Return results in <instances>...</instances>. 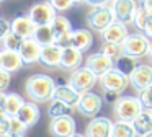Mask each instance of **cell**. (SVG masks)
<instances>
[{"mask_svg":"<svg viewBox=\"0 0 152 137\" xmlns=\"http://www.w3.org/2000/svg\"><path fill=\"white\" fill-rule=\"evenodd\" d=\"M100 52H103L105 55H108L111 60H116L119 55L123 54V47L121 44H113V42H103Z\"/></svg>","mask_w":152,"mask_h":137,"instance_id":"1f68e13d","label":"cell"},{"mask_svg":"<svg viewBox=\"0 0 152 137\" xmlns=\"http://www.w3.org/2000/svg\"><path fill=\"white\" fill-rule=\"evenodd\" d=\"M49 132L53 137H70L72 134L77 132V124L72 116H62L51 119L49 122Z\"/></svg>","mask_w":152,"mask_h":137,"instance_id":"7c38bea8","label":"cell"},{"mask_svg":"<svg viewBox=\"0 0 152 137\" xmlns=\"http://www.w3.org/2000/svg\"><path fill=\"white\" fill-rule=\"evenodd\" d=\"M39 116H41L39 106H38V103H33V101H25V104L20 108V111L17 114V117L26 127H33L39 121Z\"/></svg>","mask_w":152,"mask_h":137,"instance_id":"7402d4cb","label":"cell"},{"mask_svg":"<svg viewBox=\"0 0 152 137\" xmlns=\"http://www.w3.org/2000/svg\"><path fill=\"white\" fill-rule=\"evenodd\" d=\"M131 124H132V127H134L137 137H144L145 134L152 132V114H151V111L144 109Z\"/></svg>","mask_w":152,"mask_h":137,"instance_id":"d4e9b609","label":"cell"},{"mask_svg":"<svg viewBox=\"0 0 152 137\" xmlns=\"http://www.w3.org/2000/svg\"><path fill=\"white\" fill-rule=\"evenodd\" d=\"M70 137H87L85 134H79V132H75V134H72Z\"/></svg>","mask_w":152,"mask_h":137,"instance_id":"bcb514c9","label":"cell"},{"mask_svg":"<svg viewBox=\"0 0 152 137\" xmlns=\"http://www.w3.org/2000/svg\"><path fill=\"white\" fill-rule=\"evenodd\" d=\"M33 39L36 42H39L41 46H49L54 44V33L51 25H44V26H36L33 33Z\"/></svg>","mask_w":152,"mask_h":137,"instance_id":"4316f807","label":"cell"},{"mask_svg":"<svg viewBox=\"0 0 152 137\" xmlns=\"http://www.w3.org/2000/svg\"><path fill=\"white\" fill-rule=\"evenodd\" d=\"M34 29H36V25L31 21L28 15H18L12 20V33L20 36L21 39L33 38Z\"/></svg>","mask_w":152,"mask_h":137,"instance_id":"e0dca14e","label":"cell"},{"mask_svg":"<svg viewBox=\"0 0 152 137\" xmlns=\"http://www.w3.org/2000/svg\"><path fill=\"white\" fill-rule=\"evenodd\" d=\"M7 116V114H5V111H4V108L0 106V119H4V117Z\"/></svg>","mask_w":152,"mask_h":137,"instance_id":"ee69618b","label":"cell"},{"mask_svg":"<svg viewBox=\"0 0 152 137\" xmlns=\"http://www.w3.org/2000/svg\"><path fill=\"white\" fill-rule=\"evenodd\" d=\"M28 16L36 26H44L53 23V20L57 16V12L49 2H38L28 10Z\"/></svg>","mask_w":152,"mask_h":137,"instance_id":"9c48e42d","label":"cell"},{"mask_svg":"<svg viewBox=\"0 0 152 137\" xmlns=\"http://www.w3.org/2000/svg\"><path fill=\"white\" fill-rule=\"evenodd\" d=\"M113 121L106 116H96L88 122L85 129L87 137H111L113 130Z\"/></svg>","mask_w":152,"mask_h":137,"instance_id":"4fadbf2b","label":"cell"},{"mask_svg":"<svg viewBox=\"0 0 152 137\" xmlns=\"http://www.w3.org/2000/svg\"><path fill=\"white\" fill-rule=\"evenodd\" d=\"M111 0H85V3H88L92 8H96V7H108V3Z\"/></svg>","mask_w":152,"mask_h":137,"instance_id":"ab89813d","label":"cell"},{"mask_svg":"<svg viewBox=\"0 0 152 137\" xmlns=\"http://www.w3.org/2000/svg\"><path fill=\"white\" fill-rule=\"evenodd\" d=\"M5 96H7V91H0V106L4 104V101H5Z\"/></svg>","mask_w":152,"mask_h":137,"instance_id":"7bdbcfd3","label":"cell"},{"mask_svg":"<svg viewBox=\"0 0 152 137\" xmlns=\"http://www.w3.org/2000/svg\"><path fill=\"white\" fill-rule=\"evenodd\" d=\"M23 104H25V100L21 95L15 93V91H7V96H5V101L2 104V108H4L5 114L8 117H12V116H17Z\"/></svg>","mask_w":152,"mask_h":137,"instance_id":"cb8c5ba5","label":"cell"},{"mask_svg":"<svg viewBox=\"0 0 152 137\" xmlns=\"http://www.w3.org/2000/svg\"><path fill=\"white\" fill-rule=\"evenodd\" d=\"M0 137H17V136H12V134H7V136H0Z\"/></svg>","mask_w":152,"mask_h":137,"instance_id":"c3c4849f","label":"cell"},{"mask_svg":"<svg viewBox=\"0 0 152 137\" xmlns=\"http://www.w3.org/2000/svg\"><path fill=\"white\" fill-rule=\"evenodd\" d=\"M136 67H137V59L131 57L128 54H121L115 60V68L118 72H121L123 75H126V77H131V74L136 70Z\"/></svg>","mask_w":152,"mask_h":137,"instance_id":"484cf974","label":"cell"},{"mask_svg":"<svg viewBox=\"0 0 152 137\" xmlns=\"http://www.w3.org/2000/svg\"><path fill=\"white\" fill-rule=\"evenodd\" d=\"M139 3L137 0H111V12L115 15V20L123 25L132 23L134 13L137 10Z\"/></svg>","mask_w":152,"mask_h":137,"instance_id":"30bf717a","label":"cell"},{"mask_svg":"<svg viewBox=\"0 0 152 137\" xmlns=\"http://www.w3.org/2000/svg\"><path fill=\"white\" fill-rule=\"evenodd\" d=\"M85 67L88 68V70H92L93 74L100 78L103 74H106L108 70H111V68L115 67V60H111L108 55H105L103 52L98 51V52L90 54L88 57L85 59Z\"/></svg>","mask_w":152,"mask_h":137,"instance_id":"8fae6325","label":"cell"},{"mask_svg":"<svg viewBox=\"0 0 152 137\" xmlns=\"http://www.w3.org/2000/svg\"><path fill=\"white\" fill-rule=\"evenodd\" d=\"M10 31H12V21H8L4 16H0V42Z\"/></svg>","mask_w":152,"mask_h":137,"instance_id":"8d00e7d4","label":"cell"},{"mask_svg":"<svg viewBox=\"0 0 152 137\" xmlns=\"http://www.w3.org/2000/svg\"><path fill=\"white\" fill-rule=\"evenodd\" d=\"M21 41H23V39H21L20 36H17L15 33L10 31L4 39H2V49H5V51H18L20 46H21Z\"/></svg>","mask_w":152,"mask_h":137,"instance_id":"f546056e","label":"cell"},{"mask_svg":"<svg viewBox=\"0 0 152 137\" xmlns=\"http://www.w3.org/2000/svg\"><path fill=\"white\" fill-rule=\"evenodd\" d=\"M2 2H5V0H0V3H2Z\"/></svg>","mask_w":152,"mask_h":137,"instance_id":"816d5d0a","label":"cell"},{"mask_svg":"<svg viewBox=\"0 0 152 137\" xmlns=\"http://www.w3.org/2000/svg\"><path fill=\"white\" fill-rule=\"evenodd\" d=\"M151 114H152V111H151Z\"/></svg>","mask_w":152,"mask_h":137,"instance_id":"f5cc1de1","label":"cell"},{"mask_svg":"<svg viewBox=\"0 0 152 137\" xmlns=\"http://www.w3.org/2000/svg\"><path fill=\"white\" fill-rule=\"evenodd\" d=\"M56 82L51 75L46 74H34L30 75L25 82V91L30 101L33 103H44V101H51L54 98V91H56Z\"/></svg>","mask_w":152,"mask_h":137,"instance_id":"6da1fadb","label":"cell"},{"mask_svg":"<svg viewBox=\"0 0 152 137\" xmlns=\"http://www.w3.org/2000/svg\"><path fill=\"white\" fill-rule=\"evenodd\" d=\"M83 62V52H80L79 49L75 47H70V46H67V47L62 49V55H61V68H64V70H77V68L82 65Z\"/></svg>","mask_w":152,"mask_h":137,"instance_id":"2e32d148","label":"cell"},{"mask_svg":"<svg viewBox=\"0 0 152 137\" xmlns=\"http://www.w3.org/2000/svg\"><path fill=\"white\" fill-rule=\"evenodd\" d=\"M96 82H98V77L92 70H88L87 67H79L77 70H74L70 74L67 85L72 87L79 95H82V93H87V91H92V88L96 85Z\"/></svg>","mask_w":152,"mask_h":137,"instance_id":"3957f363","label":"cell"},{"mask_svg":"<svg viewBox=\"0 0 152 137\" xmlns=\"http://www.w3.org/2000/svg\"><path fill=\"white\" fill-rule=\"evenodd\" d=\"M137 98H139V101H141L144 109L152 111V85L144 88V90H141V91H137Z\"/></svg>","mask_w":152,"mask_h":137,"instance_id":"836d02e7","label":"cell"},{"mask_svg":"<svg viewBox=\"0 0 152 137\" xmlns=\"http://www.w3.org/2000/svg\"><path fill=\"white\" fill-rule=\"evenodd\" d=\"M98 82H100V85H102V88L105 91H115V93L121 95L129 85V77L123 75L121 72H118L113 67L111 70L103 74L102 77L98 78Z\"/></svg>","mask_w":152,"mask_h":137,"instance_id":"ba28073f","label":"cell"},{"mask_svg":"<svg viewBox=\"0 0 152 137\" xmlns=\"http://www.w3.org/2000/svg\"><path fill=\"white\" fill-rule=\"evenodd\" d=\"M10 134V121L8 116H5L4 119H0V136H7Z\"/></svg>","mask_w":152,"mask_h":137,"instance_id":"f35d334b","label":"cell"},{"mask_svg":"<svg viewBox=\"0 0 152 137\" xmlns=\"http://www.w3.org/2000/svg\"><path fill=\"white\" fill-rule=\"evenodd\" d=\"M129 83L136 88L137 91L152 85V65L149 64H139L136 70L129 77Z\"/></svg>","mask_w":152,"mask_h":137,"instance_id":"9a60e30c","label":"cell"},{"mask_svg":"<svg viewBox=\"0 0 152 137\" xmlns=\"http://www.w3.org/2000/svg\"><path fill=\"white\" fill-rule=\"evenodd\" d=\"M102 106H103V98L98 93L87 91V93L80 95V100H79L75 108L82 116H87V117H92L93 119L102 111Z\"/></svg>","mask_w":152,"mask_h":137,"instance_id":"52a82bcc","label":"cell"},{"mask_svg":"<svg viewBox=\"0 0 152 137\" xmlns=\"http://www.w3.org/2000/svg\"><path fill=\"white\" fill-rule=\"evenodd\" d=\"M128 36H129V33H128L126 25H123V23H119V21L111 23L105 31H102L103 41L105 42H113V44H123Z\"/></svg>","mask_w":152,"mask_h":137,"instance_id":"d6986e66","label":"cell"},{"mask_svg":"<svg viewBox=\"0 0 152 137\" xmlns=\"http://www.w3.org/2000/svg\"><path fill=\"white\" fill-rule=\"evenodd\" d=\"M147 20H149V13H147V10H145L142 5H139V7H137V10H136V13H134V18H132V25H134L136 28H137V31H144Z\"/></svg>","mask_w":152,"mask_h":137,"instance_id":"4dcf8cb0","label":"cell"},{"mask_svg":"<svg viewBox=\"0 0 152 137\" xmlns=\"http://www.w3.org/2000/svg\"><path fill=\"white\" fill-rule=\"evenodd\" d=\"M74 3L75 5H82V3H85V0H74Z\"/></svg>","mask_w":152,"mask_h":137,"instance_id":"7dc6e473","label":"cell"},{"mask_svg":"<svg viewBox=\"0 0 152 137\" xmlns=\"http://www.w3.org/2000/svg\"><path fill=\"white\" fill-rule=\"evenodd\" d=\"M147 57L152 60V42H151V47H149V51H147Z\"/></svg>","mask_w":152,"mask_h":137,"instance_id":"f6af8a7d","label":"cell"},{"mask_svg":"<svg viewBox=\"0 0 152 137\" xmlns=\"http://www.w3.org/2000/svg\"><path fill=\"white\" fill-rule=\"evenodd\" d=\"M111 137H137L136 130L131 122H124V121H116L113 124Z\"/></svg>","mask_w":152,"mask_h":137,"instance_id":"83f0119b","label":"cell"},{"mask_svg":"<svg viewBox=\"0 0 152 137\" xmlns=\"http://www.w3.org/2000/svg\"><path fill=\"white\" fill-rule=\"evenodd\" d=\"M70 111L72 109H70L67 104H64L62 101H57V100H51L49 106H48V114H49L51 119L62 117V116H69Z\"/></svg>","mask_w":152,"mask_h":137,"instance_id":"f1b7e54d","label":"cell"},{"mask_svg":"<svg viewBox=\"0 0 152 137\" xmlns=\"http://www.w3.org/2000/svg\"><path fill=\"white\" fill-rule=\"evenodd\" d=\"M142 111H144V108L137 96H121L113 104V113H115L116 119L124 121V122H132Z\"/></svg>","mask_w":152,"mask_h":137,"instance_id":"7a4b0ae2","label":"cell"},{"mask_svg":"<svg viewBox=\"0 0 152 137\" xmlns=\"http://www.w3.org/2000/svg\"><path fill=\"white\" fill-rule=\"evenodd\" d=\"M115 21H116L115 15H113L110 7H96V8H92L87 13V25L98 33L105 31Z\"/></svg>","mask_w":152,"mask_h":137,"instance_id":"5b68a950","label":"cell"},{"mask_svg":"<svg viewBox=\"0 0 152 137\" xmlns=\"http://www.w3.org/2000/svg\"><path fill=\"white\" fill-rule=\"evenodd\" d=\"M142 7H144V8L147 10L149 16H152V0H145V2L142 3Z\"/></svg>","mask_w":152,"mask_h":137,"instance_id":"b9f144b4","label":"cell"},{"mask_svg":"<svg viewBox=\"0 0 152 137\" xmlns=\"http://www.w3.org/2000/svg\"><path fill=\"white\" fill-rule=\"evenodd\" d=\"M48 2L53 5V8L56 12H67V10H70L75 5L74 0H48Z\"/></svg>","mask_w":152,"mask_h":137,"instance_id":"e575fe53","label":"cell"},{"mask_svg":"<svg viewBox=\"0 0 152 137\" xmlns=\"http://www.w3.org/2000/svg\"><path fill=\"white\" fill-rule=\"evenodd\" d=\"M61 55H62V47L57 46L56 42L49 46H43L39 55V62L49 68H56L61 65Z\"/></svg>","mask_w":152,"mask_h":137,"instance_id":"44dd1931","label":"cell"},{"mask_svg":"<svg viewBox=\"0 0 152 137\" xmlns=\"http://www.w3.org/2000/svg\"><path fill=\"white\" fill-rule=\"evenodd\" d=\"M53 100H57V101H62L64 104L72 109V108L77 106L80 100V95L74 90L72 87H69L67 83H62V85H57L56 87V91H54V98Z\"/></svg>","mask_w":152,"mask_h":137,"instance_id":"603a6c76","label":"cell"},{"mask_svg":"<svg viewBox=\"0 0 152 137\" xmlns=\"http://www.w3.org/2000/svg\"><path fill=\"white\" fill-rule=\"evenodd\" d=\"M41 49H43V46H41L39 42H36L33 38H28V39H23V41H21L18 54L21 55L25 65H33V64H36V62H39Z\"/></svg>","mask_w":152,"mask_h":137,"instance_id":"5bb4252c","label":"cell"},{"mask_svg":"<svg viewBox=\"0 0 152 137\" xmlns=\"http://www.w3.org/2000/svg\"><path fill=\"white\" fill-rule=\"evenodd\" d=\"M144 2H145V0H137V3H139V5H142Z\"/></svg>","mask_w":152,"mask_h":137,"instance_id":"681fc988","label":"cell"},{"mask_svg":"<svg viewBox=\"0 0 152 137\" xmlns=\"http://www.w3.org/2000/svg\"><path fill=\"white\" fill-rule=\"evenodd\" d=\"M93 44V34L87 28H77L70 34V47L79 49L80 52H85Z\"/></svg>","mask_w":152,"mask_h":137,"instance_id":"ffe728a7","label":"cell"},{"mask_svg":"<svg viewBox=\"0 0 152 137\" xmlns=\"http://www.w3.org/2000/svg\"><path fill=\"white\" fill-rule=\"evenodd\" d=\"M144 137H152V132H149V134H145Z\"/></svg>","mask_w":152,"mask_h":137,"instance_id":"f907efd6","label":"cell"},{"mask_svg":"<svg viewBox=\"0 0 152 137\" xmlns=\"http://www.w3.org/2000/svg\"><path fill=\"white\" fill-rule=\"evenodd\" d=\"M121 47H123V54H128L134 59H139V57L147 55V51L151 47V39L144 33H132V34H129L124 39Z\"/></svg>","mask_w":152,"mask_h":137,"instance_id":"277c9868","label":"cell"},{"mask_svg":"<svg viewBox=\"0 0 152 137\" xmlns=\"http://www.w3.org/2000/svg\"><path fill=\"white\" fill-rule=\"evenodd\" d=\"M8 121H10V134H12V136H17V137H25V134H26L28 127L25 126V124L21 122V121L18 119L17 116L8 117Z\"/></svg>","mask_w":152,"mask_h":137,"instance_id":"d6a6232c","label":"cell"},{"mask_svg":"<svg viewBox=\"0 0 152 137\" xmlns=\"http://www.w3.org/2000/svg\"><path fill=\"white\" fill-rule=\"evenodd\" d=\"M142 33H144L149 39H152V16H149L147 23H145V28H144V31H142Z\"/></svg>","mask_w":152,"mask_h":137,"instance_id":"60d3db41","label":"cell"},{"mask_svg":"<svg viewBox=\"0 0 152 137\" xmlns=\"http://www.w3.org/2000/svg\"><path fill=\"white\" fill-rule=\"evenodd\" d=\"M23 59L18 54V51H0V68L7 70L8 74H15V72L23 68Z\"/></svg>","mask_w":152,"mask_h":137,"instance_id":"ac0fdd59","label":"cell"},{"mask_svg":"<svg viewBox=\"0 0 152 137\" xmlns=\"http://www.w3.org/2000/svg\"><path fill=\"white\" fill-rule=\"evenodd\" d=\"M10 82H12V74L0 68V91H7V88L10 87Z\"/></svg>","mask_w":152,"mask_h":137,"instance_id":"d590c367","label":"cell"},{"mask_svg":"<svg viewBox=\"0 0 152 137\" xmlns=\"http://www.w3.org/2000/svg\"><path fill=\"white\" fill-rule=\"evenodd\" d=\"M51 28H53V33H54V42L57 46H61L62 49L70 46V34H72L74 28L67 16L57 15L51 23Z\"/></svg>","mask_w":152,"mask_h":137,"instance_id":"8992f818","label":"cell"},{"mask_svg":"<svg viewBox=\"0 0 152 137\" xmlns=\"http://www.w3.org/2000/svg\"><path fill=\"white\" fill-rule=\"evenodd\" d=\"M119 98H121V95L115 93V91H105V95H103V100H105L106 103H110V104H115Z\"/></svg>","mask_w":152,"mask_h":137,"instance_id":"74e56055","label":"cell"}]
</instances>
